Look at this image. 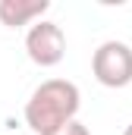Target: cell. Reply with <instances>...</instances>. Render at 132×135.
<instances>
[{
	"instance_id": "4",
	"label": "cell",
	"mask_w": 132,
	"mask_h": 135,
	"mask_svg": "<svg viewBox=\"0 0 132 135\" xmlns=\"http://www.w3.org/2000/svg\"><path fill=\"white\" fill-rule=\"evenodd\" d=\"M47 9H50V0H0V22L6 28H22V25H32Z\"/></svg>"
},
{
	"instance_id": "2",
	"label": "cell",
	"mask_w": 132,
	"mask_h": 135,
	"mask_svg": "<svg viewBox=\"0 0 132 135\" xmlns=\"http://www.w3.org/2000/svg\"><path fill=\"white\" fill-rule=\"evenodd\" d=\"M91 72L104 88H126L132 82V47L126 41H104L91 57Z\"/></svg>"
},
{
	"instance_id": "3",
	"label": "cell",
	"mask_w": 132,
	"mask_h": 135,
	"mask_svg": "<svg viewBox=\"0 0 132 135\" xmlns=\"http://www.w3.org/2000/svg\"><path fill=\"white\" fill-rule=\"evenodd\" d=\"M25 54H29V60H32L35 66H41V69L57 66L63 60V54H66L63 28L57 22H50V19L35 22L32 28L25 32Z\"/></svg>"
},
{
	"instance_id": "5",
	"label": "cell",
	"mask_w": 132,
	"mask_h": 135,
	"mask_svg": "<svg viewBox=\"0 0 132 135\" xmlns=\"http://www.w3.org/2000/svg\"><path fill=\"white\" fill-rule=\"evenodd\" d=\"M54 135H91V132H88V126H82L79 119H72V123H66L63 129H57Z\"/></svg>"
},
{
	"instance_id": "1",
	"label": "cell",
	"mask_w": 132,
	"mask_h": 135,
	"mask_svg": "<svg viewBox=\"0 0 132 135\" xmlns=\"http://www.w3.org/2000/svg\"><path fill=\"white\" fill-rule=\"evenodd\" d=\"M79 107H82V94L76 82L47 79L25 101V126L35 135H54L57 129H63L66 123L76 119Z\"/></svg>"
},
{
	"instance_id": "6",
	"label": "cell",
	"mask_w": 132,
	"mask_h": 135,
	"mask_svg": "<svg viewBox=\"0 0 132 135\" xmlns=\"http://www.w3.org/2000/svg\"><path fill=\"white\" fill-rule=\"evenodd\" d=\"M123 135H132V123H129V126H126V129H123Z\"/></svg>"
}]
</instances>
